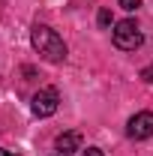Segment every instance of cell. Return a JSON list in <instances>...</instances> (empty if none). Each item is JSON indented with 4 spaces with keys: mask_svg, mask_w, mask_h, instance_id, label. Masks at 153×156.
Instances as JSON below:
<instances>
[{
    "mask_svg": "<svg viewBox=\"0 0 153 156\" xmlns=\"http://www.w3.org/2000/svg\"><path fill=\"white\" fill-rule=\"evenodd\" d=\"M30 45L42 60L48 63H63L66 60V42L57 36V30H51L48 24H33L30 30Z\"/></svg>",
    "mask_w": 153,
    "mask_h": 156,
    "instance_id": "obj_1",
    "label": "cell"
},
{
    "mask_svg": "<svg viewBox=\"0 0 153 156\" xmlns=\"http://www.w3.org/2000/svg\"><path fill=\"white\" fill-rule=\"evenodd\" d=\"M57 150H60V156H69L75 150H81V135L78 132H63L57 138Z\"/></svg>",
    "mask_w": 153,
    "mask_h": 156,
    "instance_id": "obj_5",
    "label": "cell"
},
{
    "mask_svg": "<svg viewBox=\"0 0 153 156\" xmlns=\"http://www.w3.org/2000/svg\"><path fill=\"white\" fill-rule=\"evenodd\" d=\"M99 27H111V12L108 9H99Z\"/></svg>",
    "mask_w": 153,
    "mask_h": 156,
    "instance_id": "obj_7",
    "label": "cell"
},
{
    "mask_svg": "<svg viewBox=\"0 0 153 156\" xmlns=\"http://www.w3.org/2000/svg\"><path fill=\"white\" fill-rule=\"evenodd\" d=\"M84 156H105V153H102L99 147H87V153H84Z\"/></svg>",
    "mask_w": 153,
    "mask_h": 156,
    "instance_id": "obj_9",
    "label": "cell"
},
{
    "mask_svg": "<svg viewBox=\"0 0 153 156\" xmlns=\"http://www.w3.org/2000/svg\"><path fill=\"white\" fill-rule=\"evenodd\" d=\"M57 105H60V93L54 90V87H42L36 96L30 99V111L36 117H51L54 111H57Z\"/></svg>",
    "mask_w": 153,
    "mask_h": 156,
    "instance_id": "obj_3",
    "label": "cell"
},
{
    "mask_svg": "<svg viewBox=\"0 0 153 156\" xmlns=\"http://www.w3.org/2000/svg\"><path fill=\"white\" fill-rule=\"evenodd\" d=\"M111 39H114V45L120 48V51H135V48H141L144 33H141V27H138L132 18H123V21H117V24H114Z\"/></svg>",
    "mask_w": 153,
    "mask_h": 156,
    "instance_id": "obj_2",
    "label": "cell"
},
{
    "mask_svg": "<svg viewBox=\"0 0 153 156\" xmlns=\"http://www.w3.org/2000/svg\"><path fill=\"white\" fill-rule=\"evenodd\" d=\"M126 135L135 141H144L153 135V111H138L135 117H129L126 123Z\"/></svg>",
    "mask_w": 153,
    "mask_h": 156,
    "instance_id": "obj_4",
    "label": "cell"
},
{
    "mask_svg": "<svg viewBox=\"0 0 153 156\" xmlns=\"http://www.w3.org/2000/svg\"><path fill=\"white\" fill-rule=\"evenodd\" d=\"M117 6H120V9H126V12H135V9L141 6V0H117Z\"/></svg>",
    "mask_w": 153,
    "mask_h": 156,
    "instance_id": "obj_6",
    "label": "cell"
},
{
    "mask_svg": "<svg viewBox=\"0 0 153 156\" xmlns=\"http://www.w3.org/2000/svg\"><path fill=\"white\" fill-rule=\"evenodd\" d=\"M141 78H144L147 84H153V63H150V66H147V69H144V72H141Z\"/></svg>",
    "mask_w": 153,
    "mask_h": 156,
    "instance_id": "obj_8",
    "label": "cell"
},
{
    "mask_svg": "<svg viewBox=\"0 0 153 156\" xmlns=\"http://www.w3.org/2000/svg\"><path fill=\"white\" fill-rule=\"evenodd\" d=\"M0 156H18L15 150H6V147H0Z\"/></svg>",
    "mask_w": 153,
    "mask_h": 156,
    "instance_id": "obj_10",
    "label": "cell"
}]
</instances>
